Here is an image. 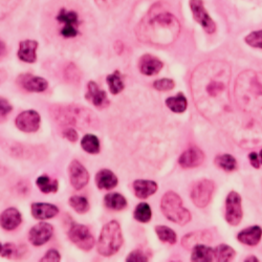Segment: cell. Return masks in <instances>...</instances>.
Here are the masks:
<instances>
[{
  "label": "cell",
  "mask_w": 262,
  "mask_h": 262,
  "mask_svg": "<svg viewBox=\"0 0 262 262\" xmlns=\"http://www.w3.org/2000/svg\"><path fill=\"white\" fill-rule=\"evenodd\" d=\"M123 245V235L121 226L118 222L113 221L106 224L99 237L98 252L105 257L115 255Z\"/></svg>",
  "instance_id": "cell-3"
},
{
  "label": "cell",
  "mask_w": 262,
  "mask_h": 262,
  "mask_svg": "<svg viewBox=\"0 0 262 262\" xmlns=\"http://www.w3.org/2000/svg\"><path fill=\"white\" fill-rule=\"evenodd\" d=\"M89 113H91V111H87V109H83L77 106L62 107L60 112H56V114L58 115L56 119L61 124H73L80 126L82 125V123L86 124L84 115Z\"/></svg>",
  "instance_id": "cell-9"
},
{
  "label": "cell",
  "mask_w": 262,
  "mask_h": 262,
  "mask_svg": "<svg viewBox=\"0 0 262 262\" xmlns=\"http://www.w3.org/2000/svg\"><path fill=\"white\" fill-rule=\"evenodd\" d=\"M70 205L76 212H78L80 214L86 213L90 210L89 201H87L84 196H78V195L72 196V198L70 199Z\"/></svg>",
  "instance_id": "cell-32"
},
{
  "label": "cell",
  "mask_w": 262,
  "mask_h": 262,
  "mask_svg": "<svg viewBox=\"0 0 262 262\" xmlns=\"http://www.w3.org/2000/svg\"><path fill=\"white\" fill-rule=\"evenodd\" d=\"M104 204L108 209L121 211L127 207V201L120 193H109L105 196Z\"/></svg>",
  "instance_id": "cell-24"
},
{
  "label": "cell",
  "mask_w": 262,
  "mask_h": 262,
  "mask_svg": "<svg viewBox=\"0 0 262 262\" xmlns=\"http://www.w3.org/2000/svg\"><path fill=\"white\" fill-rule=\"evenodd\" d=\"M214 256L217 261L227 262L234 258L235 251L230 246L221 245L214 250Z\"/></svg>",
  "instance_id": "cell-29"
},
{
  "label": "cell",
  "mask_w": 262,
  "mask_h": 262,
  "mask_svg": "<svg viewBox=\"0 0 262 262\" xmlns=\"http://www.w3.org/2000/svg\"><path fill=\"white\" fill-rule=\"evenodd\" d=\"M63 137L65 139H68L70 142H77L78 141V133L77 130L74 129V128H67L64 131H63Z\"/></svg>",
  "instance_id": "cell-39"
},
{
  "label": "cell",
  "mask_w": 262,
  "mask_h": 262,
  "mask_svg": "<svg viewBox=\"0 0 262 262\" xmlns=\"http://www.w3.org/2000/svg\"><path fill=\"white\" fill-rule=\"evenodd\" d=\"M214 183L209 180H203L196 183L191 191V200L199 208L207 207L213 196Z\"/></svg>",
  "instance_id": "cell-5"
},
{
  "label": "cell",
  "mask_w": 262,
  "mask_h": 262,
  "mask_svg": "<svg viewBox=\"0 0 262 262\" xmlns=\"http://www.w3.org/2000/svg\"><path fill=\"white\" fill-rule=\"evenodd\" d=\"M179 20L168 12L149 15L140 25V34L159 45L170 43L180 33Z\"/></svg>",
  "instance_id": "cell-1"
},
{
  "label": "cell",
  "mask_w": 262,
  "mask_h": 262,
  "mask_svg": "<svg viewBox=\"0 0 262 262\" xmlns=\"http://www.w3.org/2000/svg\"><path fill=\"white\" fill-rule=\"evenodd\" d=\"M81 146L84 151L91 155H96L100 151L99 139L94 135H86L81 141Z\"/></svg>",
  "instance_id": "cell-26"
},
{
  "label": "cell",
  "mask_w": 262,
  "mask_h": 262,
  "mask_svg": "<svg viewBox=\"0 0 262 262\" xmlns=\"http://www.w3.org/2000/svg\"><path fill=\"white\" fill-rule=\"evenodd\" d=\"M205 160L204 152L199 148H190L181 156L179 163L183 168L189 169V168H195L199 167L203 164Z\"/></svg>",
  "instance_id": "cell-14"
},
{
  "label": "cell",
  "mask_w": 262,
  "mask_h": 262,
  "mask_svg": "<svg viewBox=\"0 0 262 262\" xmlns=\"http://www.w3.org/2000/svg\"><path fill=\"white\" fill-rule=\"evenodd\" d=\"M249 159L251 161V164L254 168H259L260 167V163H259V158L256 152H252L249 156Z\"/></svg>",
  "instance_id": "cell-42"
},
{
  "label": "cell",
  "mask_w": 262,
  "mask_h": 262,
  "mask_svg": "<svg viewBox=\"0 0 262 262\" xmlns=\"http://www.w3.org/2000/svg\"><path fill=\"white\" fill-rule=\"evenodd\" d=\"M156 232L162 242L168 243L170 245H173L177 243L178 237H177L176 232H174L172 229H170L166 226H158L156 228Z\"/></svg>",
  "instance_id": "cell-30"
},
{
  "label": "cell",
  "mask_w": 262,
  "mask_h": 262,
  "mask_svg": "<svg viewBox=\"0 0 262 262\" xmlns=\"http://www.w3.org/2000/svg\"><path fill=\"white\" fill-rule=\"evenodd\" d=\"M61 260V256L58 251L56 250H50L45 257L41 259V261H50V262H59Z\"/></svg>",
  "instance_id": "cell-38"
},
{
  "label": "cell",
  "mask_w": 262,
  "mask_h": 262,
  "mask_svg": "<svg viewBox=\"0 0 262 262\" xmlns=\"http://www.w3.org/2000/svg\"><path fill=\"white\" fill-rule=\"evenodd\" d=\"M134 190L139 199H147L157 192L158 185L152 181L138 180L134 183Z\"/></svg>",
  "instance_id": "cell-22"
},
{
  "label": "cell",
  "mask_w": 262,
  "mask_h": 262,
  "mask_svg": "<svg viewBox=\"0 0 262 262\" xmlns=\"http://www.w3.org/2000/svg\"><path fill=\"white\" fill-rule=\"evenodd\" d=\"M254 260H255V261H257L258 259H257V258H255V257H251V258H247V259H246V261H254Z\"/></svg>",
  "instance_id": "cell-45"
},
{
  "label": "cell",
  "mask_w": 262,
  "mask_h": 262,
  "mask_svg": "<svg viewBox=\"0 0 262 262\" xmlns=\"http://www.w3.org/2000/svg\"><path fill=\"white\" fill-rule=\"evenodd\" d=\"M54 228L48 223H40L34 226L29 234V239L32 245L35 247H40L47 244L53 236Z\"/></svg>",
  "instance_id": "cell-11"
},
{
  "label": "cell",
  "mask_w": 262,
  "mask_h": 262,
  "mask_svg": "<svg viewBox=\"0 0 262 262\" xmlns=\"http://www.w3.org/2000/svg\"><path fill=\"white\" fill-rule=\"evenodd\" d=\"M0 107H2V116H7L9 113L12 112V105L6 100V99H3L2 98V105H0Z\"/></svg>",
  "instance_id": "cell-41"
},
{
  "label": "cell",
  "mask_w": 262,
  "mask_h": 262,
  "mask_svg": "<svg viewBox=\"0 0 262 262\" xmlns=\"http://www.w3.org/2000/svg\"><path fill=\"white\" fill-rule=\"evenodd\" d=\"M261 237H262V229L258 226L245 229L237 235V239L240 243L251 247L257 246L260 242Z\"/></svg>",
  "instance_id": "cell-19"
},
{
  "label": "cell",
  "mask_w": 262,
  "mask_h": 262,
  "mask_svg": "<svg viewBox=\"0 0 262 262\" xmlns=\"http://www.w3.org/2000/svg\"><path fill=\"white\" fill-rule=\"evenodd\" d=\"M69 174L72 186L77 190H81L90 182L89 171L86 170V168L79 161H73L71 163L69 168Z\"/></svg>",
  "instance_id": "cell-10"
},
{
  "label": "cell",
  "mask_w": 262,
  "mask_h": 262,
  "mask_svg": "<svg viewBox=\"0 0 262 262\" xmlns=\"http://www.w3.org/2000/svg\"><path fill=\"white\" fill-rule=\"evenodd\" d=\"M215 164L220 168L228 172H231L237 169V161L230 155L218 156L215 159Z\"/></svg>",
  "instance_id": "cell-31"
},
{
  "label": "cell",
  "mask_w": 262,
  "mask_h": 262,
  "mask_svg": "<svg viewBox=\"0 0 262 262\" xmlns=\"http://www.w3.org/2000/svg\"><path fill=\"white\" fill-rule=\"evenodd\" d=\"M5 47H6V46H5V43L2 41V56H3V55H5V53H6V49H5Z\"/></svg>",
  "instance_id": "cell-43"
},
{
  "label": "cell",
  "mask_w": 262,
  "mask_h": 262,
  "mask_svg": "<svg viewBox=\"0 0 262 262\" xmlns=\"http://www.w3.org/2000/svg\"><path fill=\"white\" fill-rule=\"evenodd\" d=\"M247 45H249L252 48L255 49H262V30L252 32L250 35H248L245 39Z\"/></svg>",
  "instance_id": "cell-34"
},
{
  "label": "cell",
  "mask_w": 262,
  "mask_h": 262,
  "mask_svg": "<svg viewBox=\"0 0 262 262\" xmlns=\"http://www.w3.org/2000/svg\"><path fill=\"white\" fill-rule=\"evenodd\" d=\"M258 158H259V163H260V165H262V150L260 151V154L258 155Z\"/></svg>",
  "instance_id": "cell-44"
},
{
  "label": "cell",
  "mask_w": 262,
  "mask_h": 262,
  "mask_svg": "<svg viewBox=\"0 0 262 262\" xmlns=\"http://www.w3.org/2000/svg\"><path fill=\"white\" fill-rule=\"evenodd\" d=\"M87 94L85 95V98L92 102L96 107H105L108 105V99L107 95L104 91L100 90L97 83L94 81H91L89 83V86H87Z\"/></svg>",
  "instance_id": "cell-18"
},
{
  "label": "cell",
  "mask_w": 262,
  "mask_h": 262,
  "mask_svg": "<svg viewBox=\"0 0 262 262\" xmlns=\"http://www.w3.org/2000/svg\"><path fill=\"white\" fill-rule=\"evenodd\" d=\"M96 4L105 10L114 9L123 3V0H95Z\"/></svg>",
  "instance_id": "cell-36"
},
{
  "label": "cell",
  "mask_w": 262,
  "mask_h": 262,
  "mask_svg": "<svg viewBox=\"0 0 262 262\" xmlns=\"http://www.w3.org/2000/svg\"><path fill=\"white\" fill-rule=\"evenodd\" d=\"M161 209L168 220L174 224L184 226L191 221L190 212L183 207L180 195L174 192H167L163 196Z\"/></svg>",
  "instance_id": "cell-4"
},
{
  "label": "cell",
  "mask_w": 262,
  "mask_h": 262,
  "mask_svg": "<svg viewBox=\"0 0 262 262\" xmlns=\"http://www.w3.org/2000/svg\"><path fill=\"white\" fill-rule=\"evenodd\" d=\"M21 214L15 208H9L2 214V227L7 231L16 229L21 224Z\"/></svg>",
  "instance_id": "cell-21"
},
{
  "label": "cell",
  "mask_w": 262,
  "mask_h": 262,
  "mask_svg": "<svg viewBox=\"0 0 262 262\" xmlns=\"http://www.w3.org/2000/svg\"><path fill=\"white\" fill-rule=\"evenodd\" d=\"M16 252V247L13 244H5L2 245V257H11Z\"/></svg>",
  "instance_id": "cell-40"
},
{
  "label": "cell",
  "mask_w": 262,
  "mask_h": 262,
  "mask_svg": "<svg viewBox=\"0 0 262 262\" xmlns=\"http://www.w3.org/2000/svg\"><path fill=\"white\" fill-rule=\"evenodd\" d=\"M38 188L40 189L41 192L43 193H54V192H57L58 190V187H59V183L58 181L56 180H51L48 176H42V177H39L37 179V182H36Z\"/></svg>",
  "instance_id": "cell-28"
},
{
  "label": "cell",
  "mask_w": 262,
  "mask_h": 262,
  "mask_svg": "<svg viewBox=\"0 0 262 262\" xmlns=\"http://www.w3.org/2000/svg\"><path fill=\"white\" fill-rule=\"evenodd\" d=\"M214 258V250L205 246L196 245L192 252V261L196 262H211Z\"/></svg>",
  "instance_id": "cell-23"
},
{
  "label": "cell",
  "mask_w": 262,
  "mask_h": 262,
  "mask_svg": "<svg viewBox=\"0 0 262 262\" xmlns=\"http://www.w3.org/2000/svg\"><path fill=\"white\" fill-rule=\"evenodd\" d=\"M60 6L54 13V20L60 26L59 34L63 39H74L80 33L83 24L80 10L73 6L72 0H59Z\"/></svg>",
  "instance_id": "cell-2"
},
{
  "label": "cell",
  "mask_w": 262,
  "mask_h": 262,
  "mask_svg": "<svg viewBox=\"0 0 262 262\" xmlns=\"http://www.w3.org/2000/svg\"><path fill=\"white\" fill-rule=\"evenodd\" d=\"M166 104H167V106H168L170 111H172L173 113H176V114L184 113L187 109V106H188L187 99L182 93L178 94L176 97L168 98L166 100Z\"/></svg>",
  "instance_id": "cell-25"
},
{
  "label": "cell",
  "mask_w": 262,
  "mask_h": 262,
  "mask_svg": "<svg viewBox=\"0 0 262 262\" xmlns=\"http://www.w3.org/2000/svg\"><path fill=\"white\" fill-rule=\"evenodd\" d=\"M107 83L109 91L113 95H118L124 90V83L119 71H116L114 74L107 76Z\"/></svg>",
  "instance_id": "cell-27"
},
{
  "label": "cell",
  "mask_w": 262,
  "mask_h": 262,
  "mask_svg": "<svg viewBox=\"0 0 262 262\" xmlns=\"http://www.w3.org/2000/svg\"><path fill=\"white\" fill-rule=\"evenodd\" d=\"M190 8L196 23H199L208 34L216 31V25L205 9L203 0H190Z\"/></svg>",
  "instance_id": "cell-8"
},
{
  "label": "cell",
  "mask_w": 262,
  "mask_h": 262,
  "mask_svg": "<svg viewBox=\"0 0 262 262\" xmlns=\"http://www.w3.org/2000/svg\"><path fill=\"white\" fill-rule=\"evenodd\" d=\"M96 183L101 190H112L118 185L119 181L114 172L108 169H102L97 173Z\"/></svg>",
  "instance_id": "cell-20"
},
{
  "label": "cell",
  "mask_w": 262,
  "mask_h": 262,
  "mask_svg": "<svg viewBox=\"0 0 262 262\" xmlns=\"http://www.w3.org/2000/svg\"><path fill=\"white\" fill-rule=\"evenodd\" d=\"M139 69L143 75L155 76L158 75L163 69V62L157 57L151 55H145L141 58Z\"/></svg>",
  "instance_id": "cell-15"
},
{
  "label": "cell",
  "mask_w": 262,
  "mask_h": 262,
  "mask_svg": "<svg viewBox=\"0 0 262 262\" xmlns=\"http://www.w3.org/2000/svg\"><path fill=\"white\" fill-rule=\"evenodd\" d=\"M126 260L133 261V262H144V261H147L148 258L145 256V254L142 251L137 250V251L131 252Z\"/></svg>",
  "instance_id": "cell-37"
},
{
  "label": "cell",
  "mask_w": 262,
  "mask_h": 262,
  "mask_svg": "<svg viewBox=\"0 0 262 262\" xmlns=\"http://www.w3.org/2000/svg\"><path fill=\"white\" fill-rule=\"evenodd\" d=\"M152 217V212H151V209L149 207L148 204L146 203H141L135 210V218L140 222V223H143V224H146L148 223Z\"/></svg>",
  "instance_id": "cell-33"
},
{
  "label": "cell",
  "mask_w": 262,
  "mask_h": 262,
  "mask_svg": "<svg viewBox=\"0 0 262 262\" xmlns=\"http://www.w3.org/2000/svg\"><path fill=\"white\" fill-rule=\"evenodd\" d=\"M16 126L24 133H36L40 126V116L35 111H26L16 118Z\"/></svg>",
  "instance_id": "cell-13"
},
{
  "label": "cell",
  "mask_w": 262,
  "mask_h": 262,
  "mask_svg": "<svg viewBox=\"0 0 262 262\" xmlns=\"http://www.w3.org/2000/svg\"><path fill=\"white\" fill-rule=\"evenodd\" d=\"M174 81L171 79H161L158 80L154 83V87L156 90L160 91V92H167V91H171L174 89Z\"/></svg>",
  "instance_id": "cell-35"
},
{
  "label": "cell",
  "mask_w": 262,
  "mask_h": 262,
  "mask_svg": "<svg viewBox=\"0 0 262 262\" xmlns=\"http://www.w3.org/2000/svg\"><path fill=\"white\" fill-rule=\"evenodd\" d=\"M69 237L81 250L90 251L95 246V238L85 226L74 224L69 231Z\"/></svg>",
  "instance_id": "cell-6"
},
{
  "label": "cell",
  "mask_w": 262,
  "mask_h": 262,
  "mask_svg": "<svg viewBox=\"0 0 262 262\" xmlns=\"http://www.w3.org/2000/svg\"><path fill=\"white\" fill-rule=\"evenodd\" d=\"M38 48V42L35 40L21 41L19 45L18 58L27 63H34L37 60L36 51Z\"/></svg>",
  "instance_id": "cell-17"
},
{
  "label": "cell",
  "mask_w": 262,
  "mask_h": 262,
  "mask_svg": "<svg viewBox=\"0 0 262 262\" xmlns=\"http://www.w3.org/2000/svg\"><path fill=\"white\" fill-rule=\"evenodd\" d=\"M59 213V209L48 203H34L32 205V215L39 221H46L55 217Z\"/></svg>",
  "instance_id": "cell-16"
},
{
  "label": "cell",
  "mask_w": 262,
  "mask_h": 262,
  "mask_svg": "<svg viewBox=\"0 0 262 262\" xmlns=\"http://www.w3.org/2000/svg\"><path fill=\"white\" fill-rule=\"evenodd\" d=\"M226 220L232 226H238L243 220L242 198H240V195L235 191L230 192L227 198Z\"/></svg>",
  "instance_id": "cell-7"
},
{
  "label": "cell",
  "mask_w": 262,
  "mask_h": 262,
  "mask_svg": "<svg viewBox=\"0 0 262 262\" xmlns=\"http://www.w3.org/2000/svg\"><path fill=\"white\" fill-rule=\"evenodd\" d=\"M17 83L24 90L31 93H42L48 89V81L41 77H37L31 74H23L17 79Z\"/></svg>",
  "instance_id": "cell-12"
}]
</instances>
